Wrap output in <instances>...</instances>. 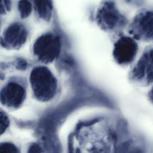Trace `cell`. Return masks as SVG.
<instances>
[{"label": "cell", "mask_w": 153, "mask_h": 153, "mask_svg": "<svg viewBox=\"0 0 153 153\" xmlns=\"http://www.w3.org/2000/svg\"><path fill=\"white\" fill-rule=\"evenodd\" d=\"M30 83L35 98L41 102L53 99L58 88V81L51 70L44 66L34 67L30 75Z\"/></svg>", "instance_id": "6da1fadb"}, {"label": "cell", "mask_w": 153, "mask_h": 153, "mask_svg": "<svg viewBox=\"0 0 153 153\" xmlns=\"http://www.w3.org/2000/svg\"><path fill=\"white\" fill-rule=\"evenodd\" d=\"M99 26L108 31H120L127 27L129 20L120 10L115 0H105L100 5L96 14Z\"/></svg>", "instance_id": "7a4b0ae2"}, {"label": "cell", "mask_w": 153, "mask_h": 153, "mask_svg": "<svg viewBox=\"0 0 153 153\" xmlns=\"http://www.w3.org/2000/svg\"><path fill=\"white\" fill-rule=\"evenodd\" d=\"M130 36L137 41L153 42V7L139 10L127 27Z\"/></svg>", "instance_id": "3957f363"}, {"label": "cell", "mask_w": 153, "mask_h": 153, "mask_svg": "<svg viewBox=\"0 0 153 153\" xmlns=\"http://www.w3.org/2000/svg\"><path fill=\"white\" fill-rule=\"evenodd\" d=\"M131 81L137 85L153 84V42L145 47L134 64L129 73Z\"/></svg>", "instance_id": "277c9868"}, {"label": "cell", "mask_w": 153, "mask_h": 153, "mask_svg": "<svg viewBox=\"0 0 153 153\" xmlns=\"http://www.w3.org/2000/svg\"><path fill=\"white\" fill-rule=\"evenodd\" d=\"M61 39L52 32L39 37L33 46V53L36 59L45 64L53 63L59 57L61 50Z\"/></svg>", "instance_id": "5b68a950"}, {"label": "cell", "mask_w": 153, "mask_h": 153, "mask_svg": "<svg viewBox=\"0 0 153 153\" xmlns=\"http://www.w3.org/2000/svg\"><path fill=\"white\" fill-rule=\"evenodd\" d=\"M137 40L132 36L120 35L114 45L113 56L116 63L122 66L133 63L139 52Z\"/></svg>", "instance_id": "8992f818"}, {"label": "cell", "mask_w": 153, "mask_h": 153, "mask_svg": "<svg viewBox=\"0 0 153 153\" xmlns=\"http://www.w3.org/2000/svg\"><path fill=\"white\" fill-rule=\"evenodd\" d=\"M28 32L25 25L13 22L6 28L0 37V45L7 49L18 50L27 42Z\"/></svg>", "instance_id": "52a82bcc"}, {"label": "cell", "mask_w": 153, "mask_h": 153, "mask_svg": "<svg viewBox=\"0 0 153 153\" xmlns=\"http://www.w3.org/2000/svg\"><path fill=\"white\" fill-rule=\"evenodd\" d=\"M26 90L23 85L19 82H8L0 91V103L10 108H17L24 102Z\"/></svg>", "instance_id": "ba28073f"}, {"label": "cell", "mask_w": 153, "mask_h": 153, "mask_svg": "<svg viewBox=\"0 0 153 153\" xmlns=\"http://www.w3.org/2000/svg\"><path fill=\"white\" fill-rule=\"evenodd\" d=\"M32 1L33 9L38 17L44 21H50L53 11L52 0H33Z\"/></svg>", "instance_id": "9c48e42d"}, {"label": "cell", "mask_w": 153, "mask_h": 153, "mask_svg": "<svg viewBox=\"0 0 153 153\" xmlns=\"http://www.w3.org/2000/svg\"><path fill=\"white\" fill-rule=\"evenodd\" d=\"M33 4L29 0H20L18 3V9L22 19H26L31 14Z\"/></svg>", "instance_id": "30bf717a"}, {"label": "cell", "mask_w": 153, "mask_h": 153, "mask_svg": "<svg viewBox=\"0 0 153 153\" xmlns=\"http://www.w3.org/2000/svg\"><path fill=\"white\" fill-rule=\"evenodd\" d=\"M19 148L13 144L10 143H0V153H19Z\"/></svg>", "instance_id": "8fae6325"}, {"label": "cell", "mask_w": 153, "mask_h": 153, "mask_svg": "<svg viewBox=\"0 0 153 153\" xmlns=\"http://www.w3.org/2000/svg\"><path fill=\"white\" fill-rule=\"evenodd\" d=\"M10 125L8 116L3 111H0V136L6 131Z\"/></svg>", "instance_id": "7c38bea8"}, {"label": "cell", "mask_w": 153, "mask_h": 153, "mask_svg": "<svg viewBox=\"0 0 153 153\" xmlns=\"http://www.w3.org/2000/svg\"><path fill=\"white\" fill-rule=\"evenodd\" d=\"M27 63L24 59L19 58L17 60L16 66L17 69L20 70H24L27 68Z\"/></svg>", "instance_id": "4fadbf2b"}, {"label": "cell", "mask_w": 153, "mask_h": 153, "mask_svg": "<svg viewBox=\"0 0 153 153\" xmlns=\"http://www.w3.org/2000/svg\"><path fill=\"white\" fill-rule=\"evenodd\" d=\"M41 152V148L36 144H31L28 150V152L29 153H39Z\"/></svg>", "instance_id": "5bb4252c"}, {"label": "cell", "mask_w": 153, "mask_h": 153, "mask_svg": "<svg viewBox=\"0 0 153 153\" xmlns=\"http://www.w3.org/2000/svg\"><path fill=\"white\" fill-rule=\"evenodd\" d=\"M8 11L4 0H0V15L3 16L7 14Z\"/></svg>", "instance_id": "9a60e30c"}, {"label": "cell", "mask_w": 153, "mask_h": 153, "mask_svg": "<svg viewBox=\"0 0 153 153\" xmlns=\"http://www.w3.org/2000/svg\"><path fill=\"white\" fill-rule=\"evenodd\" d=\"M152 85V87L148 93V98L150 102L153 105V84Z\"/></svg>", "instance_id": "2e32d148"}, {"label": "cell", "mask_w": 153, "mask_h": 153, "mask_svg": "<svg viewBox=\"0 0 153 153\" xmlns=\"http://www.w3.org/2000/svg\"><path fill=\"white\" fill-rule=\"evenodd\" d=\"M127 1L135 5H140L143 2L144 0H127Z\"/></svg>", "instance_id": "e0dca14e"}, {"label": "cell", "mask_w": 153, "mask_h": 153, "mask_svg": "<svg viewBox=\"0 0 153 153\" xmlns=\"http://www.w3.org/2000/svg\"><path fill=\"white\" fill-rule=\"evenodd\" d=\"M0 27H1V21H0Z\"/></svg>", "instance_id": "ac0fdd59"}]
</instances>
